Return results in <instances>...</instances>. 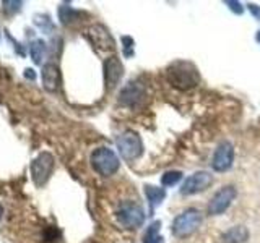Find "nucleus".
I'll return each mask as SVG.
<instances>
[{"instance_id": "obj_1", "label": "nucleus", "mask_w": 260, "mask_h": 243, "mask_svg": "<svg viewBox=\"0 0 260 243\" xmlns=\"http://www.w3.org/2000/svg\"><path fill=\"white\" fill-rule=\"evenodd\" d=\"M166 78L177 89H190L197 86L200 81L199 70L195 68V65L184 60L171 63L166 70Z\"/></svg>"}, {"instance_id": "obj_2", "label": "nucleus", "mask_w": 260, "mask_h": 243, "mask_svg": "<svg viewBox=\"0 0 260 243\" xmlns=\"http://www.w3.org/2000/svg\"><path fill=\"white\" fill-rule=\"evenodd\" d=\"M200 222H202V216L197 209H193V208L185 209L184 213H181L174 219L171 232H173V235L177 238L190 237V235L200 227Z\"/></svg>"}, {"instance_id": "obj_3", "label": "nucleus", "mask_w": 260, "mask_h": 243, "mask_svg": "<svg viewBox=\"0 0 260 243\" xmlns=\"http://www.w3.org/2000/svg\"><path fill=\"white\" fill-rule=\"evenodd\" d=\"M91 166L98 174L103 177H109L119 170L120 160L117 154L109 148H98L91 154Z\"/></svg>"}, {"instance_id": "obj_4", "label": "nucleus", "mask_w": 260, "mask_h": 243, "mask_svg": "<svg viewBox=\"0 0 260 243\" xmlns=\"http://www.w3.org/2000/svg\"><path fill=\"white\" fill-rule=\"evenodd\" d=\"M54 166H55V159L47 151L39 152L35 157V160L31 162V175L36 186H44L47 183V180L52 175Z\"/></svg>"}, {"instance_id": "obj_5", "label": "nucleus", "mask_w": 260, "mask_h": 243, "mask_svg": "<svg viewBox=\"0 0 260 243\" xmlns=\"http://www.w3.org/2000/svg\"><path fill=\"white\" fill-rule=\"evenodd\" d=\"M117 149L122 159L125 160L138 159L143 152V143L140 135L137 132H132V130H127V132H124L117 138Z\"/></svg>"}, {"instance_id": "obj_6", "label": "nucleus", "mask_w": 260, "mask_h": 243, "mask_svg": "<svg viewBox=\"0 0 260 243\" xmlns=\"http://www.w3.org/2000/svg\"><path fill=\"white\" fill-rule=\"evenodd\" d=\"M236 196H238V191H236L233 185H226L223 188H219L208 202V214L210 216L223 214L224 211L233 205Z\"/></svg>"}, {"instance_id": "obj_7", "label": "nucleus", "mask_w": 260, "mask_h": 243, "mask_svg": "<svg viewBox=\"0 0 260 243\" xmlns=\"http://www.w3.org/2000/svg\"><path fill=\"white\" fill-rule=\"evenodd\" d=\"M211 183H213V177H211V174L205 172V170H200V172H195L185 178V182L182 183V188H181V194H184V196H190V194L202 193L207 188H210Z\"/></svg>"}, {"instance_id": "obj_8", "label": "nucleus", "mask_w": 260, "mask_h": 243, "mask_svg": "<svg viewBox=\"0 0 260 243\" xmlns=\"http://www.w3.org/2000/svg\"><path fill=\"white\" fill-rule=\"evenodd\" d=\"M117 217H119V222L124 225L125 229H138V227L145 222L143 209L138 205H134V202H124L119 209Z\"/></svg>"}, {"instance_id": "obj_9", "label": "nucleus", "mask_w": 260, "mask_h": 243, "mask_svg": "<svg viewBox=\"0 0 260 243\" xmlns=\"http://www.w3.org/2000/svg\"><path fill=\"white\" fill-rule=\"evenodd\" d=\"M234 160V146L230 141H223L218 144V148L211 157V167L216 172H226L230 170Z\"/></svg>"}, {"instance_id": "obj_10", "label": "nucleus", "mask_w": 260, "mask_h": 243, "mask_svg": "<svg viewBox=\"0 0 260 243\" xmlns=\"http://www.w3.org/2000/svg\"><path fill=\"white\" fill-rule=\"evenodd\" d=\"M124 75V67L119 60V57L112 55L109 59H106L104 62V83L108 91H112L114 88L119 85V81Z\"/></svg>"}, {"instance_id": "obj_11", "label": "nucleus", "mask_w": 260, "mask_h": 243, "mask_svg": "<svg viewBox=\"0 0 260 243\" xmlns=\"http://www.w3.org/2000/svg\"><path fill=\"white\" fill-rule=\"evenodd\" d=\"M145 94H146V89L142 83L130 81L125 88H122V91L119 94V102L122 105H127V107H134V105L143 101Z\"/></svg>"}, {"instance_id": "obj_12", "label": "nucleus", "mask_w": 260, "mask_h": 243, "mask_svg": "<svg viewBox=\"0 0 260 243\" xmlns=\"http://www.w3.org/2000/svg\"><path fill=\"white\" fill-rule=\"evenodd\" d=\"M89 37L96 49L100 51H112L114 49V40L109 34V31L106 29L103 24H96V26L89 28Z\"/></svg>"}, {"instance_id": "obj_13", "label": "nucleus", "mask_w": 260, "mask_h": 243, "mask_svg": "<svg viewBox=\"0 0 260 243\" xmlns=\"http://www.w3.org/2000/svg\"><path fill=\"white\" fill-rule=\"evenodd\" d=\"M41 78H43V85L44 89L49 93L57 91V88L60 85V71L59 67L55 63L49 62L43 67V71H41Z\"/></svg>"}, {"instance_id": "obj_14", "label": "nucleus", "mask_w": 260, "mask_h": 243, "mask_svg": "<svg viewBox=\"0 0 260 243\" xmlns=\"http://www.w3.org/2000/svg\"><path fill=\"white\" fill-rule=\"evenodd\" d=\"M249 230L244 225H234L223 233V243H246Z\"/></svg>"}, {"instance_id": "obj_15", "label": "nucleus", "mask_w": 260, "mask_h": 243, "mask_svg": "<svg viewBox=\"0 0 260 243\" xmlns=\"http://www.w3.org/2000/svg\"><path fill=\"white\" fill-rule=\"evenodd\" d=\"M145 196L150 202V213H153L154 208H156L158 205H161L162 199L166 198V190L158 188V186H153V185H146L145 186Z\"/></svg>"}, {"instance_id": "obj_16", "label": "nucleus", "mask_w": 260, "mask_h": 243, "mask_svg": "<svg viewBox=\"0 0 260 243\" xmlns=\"http://www.w3.org/2000/svg\"><path fill=\"white\" fill-rule=\"evenodd\" d=\"M159 229H161V222L159 221L151 222L150 227L145 232L143 243H165V240H162V237L159 235Z\"/></svg>"}, {"instance_id": "obj_17", "label": "nucleus", "mask_w": 260, "mask_h": 243, "mask_svg": "<svg viewBox=\"0 0 260 243\" xmlns=\"http://www.w3.org/2000/svg\"><path fill=\"white\" fill-rule=\"evenodd\" d=\"M29 54H31V59L35 63H41L46 55V43L43 39H36L32 40L31 46H29Z\"/></svg>"}, {"instance_id": "obj_18", "label": "nucleus", "mask_w": 260, "mask_h": 243, "mask_svg": "<svg viewBox=\"0 0 260 243\" xmlns=\"http://www.w3.org/2000/svg\"><path fill=\"white\" fill-rule=\"evenodd\" d=\"M59 18L63 24H70L78 18V13L70 5H62L59 8Z\"/></svg>"}, {"instance_id": "obj_19", "label": "nucleus", "mask_w": 260, "mask_h": 243, "mask_svg": "<svg viewBox=\"0 0 260 243\" xmlns=\"http://www.w3.org/2000/svg\"><path fill=\"white\" fill-rule=\"evenodd\" d=\"M181 178H182V172H179V170H169V172H166L161 177V183L162 186H174L179 183Z\"/></svg>"}, {"instance_id": "obj_20", "label": "nucleus", "mask_w": 260, "mask_h": 243, "mask_svg": "<svg viewBox=\"0 0 260 243\" xmlns=\"http://www.w3.org/2000/svg\"><path fill=\"white\" fill-rule=\"evenodd\" d=\"M122 43H124L125 46H124V52H125V55H132L134 54V39L132 37H128V36H124L122 37Z\"/></svg>"}, {"instance_id": "obj_21", "label": "nucleus", "mask_w": 260, "mask_h": 243, "mask_svg": "<svg viewBox=\"0 0 260 243\" xmlns=\"http://www.w3.org/2000/svg\"><path fill=\"white\" fill-rule=\"evenodd\" d=\"M228 7L231 8V10L234 12V13H238V15H242V12H244V8H242V5H241V2H234V0H226L224 2Z\"/></svg>"}, {"instance_id": "obj_22", "label": "nucleus", "mask_w": 260, "mask_h": 243, "mask_svg": "<svg viewBox=\"0 0 260 243\" xmlns=\"http://www.w3.org/2000/svg\"><path fill=\"white\" fill-rule=\"evenodd\" d=\"M247 7H249V10H250V13H252V15H254V16H255V18H257V20L260 21V7H258V5H255V4H249Z\"/></svg>"}, {"instance_id": "obj_23", "label": "nucleus", "mask_w": 260, "mask_h": 243, "mask_svg": "<svg viewBox=\"0 0 260 243\" xmlns=\"http://www.w3.org/2000/svg\"><path fill=\"white\" fill-rule=\"evenodd\" d=\"M24 76H28V78H31V79H35V73H32L31 68H28L26 71H24Z\"/></svg>"}, {"instance_id": "obj_24", "label": "nucleus", "mask_w": 260, "mask_h": 243, "mask_svg": "<svg viewBox=\"0 0 260 243\" xmlns=\"http://www.w3.org/2000/svg\"><path fill=\"white\" fill-rule=\"evenodd\" d=\"M255 39H257V43L260 44V29L257 31V36H255Z\"/></svg>"}, {"instance_id": "obj_25", "label": "nucleus", "mask_w": 260, "mask_h": 243, "mask_svg": "<svg viewBox=\"0 0 260 243\" xmlns=\"http://www.w3.org/2000/svg\"><path fill=\"white\" fill-rule=\"evenodd\" d=\"M2 213H4V208L0 206V219H2Z\"/></svg>"}]
</instances>
